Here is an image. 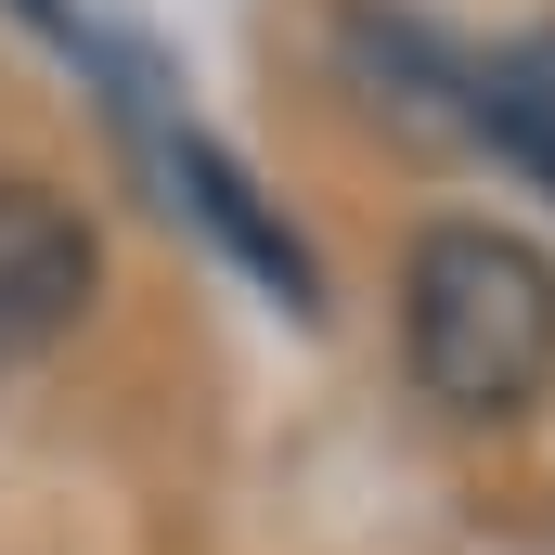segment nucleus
<instances>
[{
	"mask_svg": "<svg viewBox=\"0 0 555 555\" xmlns=\"http://www.w3.org/2000/svg\"><path fill=\"white\" fill-rule=\"evenodd\" d=\"M401 362L439 414L517 426L555 388V259L517 220H426L401 272Z\"/></svg>",
	"mask_w": 555,
	"mask_h": 555,
	"instance_id": "1",
	"label": "nucleus"
},
{
	"mask_svg": "<svg viewBox=\"0 0 555 555\" xmlns=\"http://www.w3.org/2000/svg\"><path fill=\"white\" fill-rule=\"evenodd\" d=\"M478 117L504 130V155H517V168H543V181H555V26H530L517 52H491Z\"/></svg>",
	"mask_w": 555,
	"mask_h": 555,
	"instance_id": "4",
	"label": "nucleus"
},
{
	"mask_svg": "<svg viewBox=\"0 0 555 555\" xmlns=\"http://www.w3.org/2000/svg\"><path fill=\"white\" fill-rule=\"evenodd\" d=\"M168 168H181L194 220H207V233H220V246H233V259H246L259 284H272L284 310H323V297H310V246H297L272 207H259V181H246V168H233L220 142H194V130H181V142H168Z\"/></svg>",
	"mask_w": 555,
	"mask_h": 555,
	"instance_id": "3",
	"label": "nucleus"
},
{
	"mask_svg": "<svg viewBox=\"0 0 555 555\" xmlns=\"http://www.w3.org/2000/svg\"><path fill=\"white\" fill-rule=\"evenodd\" d=\"M91 310V220L52 194V181H13L0 168V362L65 336Z\"/></svg>",
	"mask_w": 555,
	"mask_h": 555,
	"instance_id": "2",
	"label": "nucleus"
}]
</instances>
